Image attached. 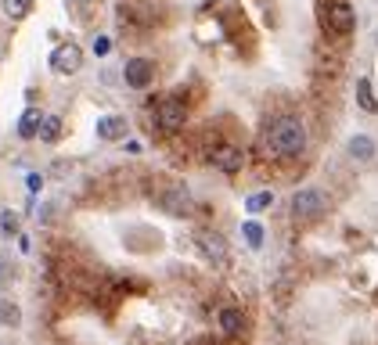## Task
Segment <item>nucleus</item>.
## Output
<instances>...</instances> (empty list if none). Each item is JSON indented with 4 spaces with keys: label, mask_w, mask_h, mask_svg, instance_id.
I'll list each match as a JSON object with an SVG mask.
<instances>
[{
    "label": "nucleus",
    "mask_w": 378,
    "mask_h": 345,
    "mask_svg": "<svg viewBox=\"0 0 378 345\" xmlns=\"http://www.w3.org/2000/svg\"><path fill=\"white\" fill-rule=\"evenodd\" d=\"M123 14H126V19H134L137 25H151V22H155V14H151L148 8H140V4H126Z\"/></svg>",
    "instance_id": "19"
},
{
    "label": "nucleus",
    "mask_w": 378,
    "mask_h": 345,
    "mask_svg": "<svg viewBox=\"0 0 378 345\" xmlns=\"http://www.w3.org/2000/svg\"><path fill=\"white\" fill-rule=\"evenodd\" d=\"M40 140H43V144H58V140H61V119L58 115H43Z\"/></svg>",
    "instance_id": "16"
},
{
    "label": "nucleus",
    "mask_w": 378,
    "mask_h": 345,
    "mask_svg": "<svg viewBox=\"0 0 378 345\" xmlns=\"http://www.w3.org/2000/svg\"><path fill=\"white\" fill-rule=\"evenodd\" d=\"M0 324H4V327H19V324H22V309H19V302L0 299Z\"/></svg>",
    "instance_id": "17"
},
{
    "label": "nucleus",
    "mask_w": 378,
    "mask_h": 345,
    "mask_svg": "<svg viewBox=\"0 0 378 345\" xmlns=\"http://www.w3.org/2000/svg\"><path fill=\"white\" fill-rule=\"evenodd\" d=\"M184 119H187V104H184L180 98H166V101L159 104V126H162L166 133H177V130L184 126Z\"/></svg>",
    "instance_id": "6"
},
{
    "label": "nucleus",
    "mask_w": 378,
    "mask_h": 345,
    "mask_svg": "<svg viewBox=\"0 0 378 345\" xmlns=\"http://www.w3.org/2000/svg\"><path fill=\"white\" fill-rule=\"evenodd\" d=\"M123 80H126V87H134V90H145L151 80H155V65L148 58H130L123 65Z\"/></svg>",
    "instance_id": "5"
},
{
    "label": "nucleus",
    "mask_w": 378,
    "mask_h": 345,
    "mask_svg": "<svg viewBox=\"0 0 378 345\" xmlns=\"http://www.w3.org/2000/svg\"><path fill=\"white\" fill-rule=\"evenodd\" d=\"M0 11H4L11 22H22L25 14L33 11V0H0Z\"/></svg>",
    "instance_id": "14"
},
{
    "label": "nucleus",
    "mask_w": 378,
    "mask_h": 345,
    "mask_svg": "<svg viewBox=\"0 0 378 345\" xmlns=\"http://www.w3.org/2000/svg\"><path fill=\"white\" fill-rule=\"evenodd\" d=\"M209 162H213L216 169H224V172H234V169H242L245 155H242V148H234V144H216V148L209 151Z\"/></svg>",
    "instance_id": "7"
},
{
    "label": "nucleus",
    "mask_w": 378,
    "mask_h": 345,
    "mask_svg": "<svg viewBox=\"0 0 378 345\" xmlns=\"http://www.w3.org/2000/svg\"><path fill=\"white\" fill-rule=\"evenodd\" d=\"M357 104L364 108V112H378V101H375V90H371V80H364V76H360L357 80Z\"/></svg>",
    "instance_id": "12"
},
{
    "label": "nucleus",
    "mask_w": 378,
    "mask_h": 345,
    "mask_svg": "<svg viewBox=\"0 0 378 345\" xmlns=\"http://www.w3.org/2000/svg\"><path fill=\"white\" fill-rule=\"evenodd\" d=\"M51 69L58 76H72V72H80L83 69V51L76 43H58L54 51H51Z\"/></svg>",
    "instance_id": "4"
},
{
    "label": "nucleus",
    "mask_w": 378,
    "mask_h": 345,
    "mask_svg": "<svg viewBox=\"0 0 378 345\" xmlns=\"http://www.w3.org/2000/svg\"><path fill=\"white\" fill-rule=\"evenodd\" d=\"M198 245H202V252H206L209 259H216V263L227 259V241L220 238V234H198Z\"/></svg>",
    "instance_id": "9"
},
{
    "label": "nucleus",
    "mask_w": 378,
    "mask_h": 345,
    "mask_svg": "<svg viewBox=\"0 0 378 345\" xmlns=\"http://www.w3.org/2000/svg\"><path fill=\"white\" fill-rule=\"evenodd\" d=\"M350 155H353L357 162H371V159H375V140L364 137V133H357V137L350 140Z\"/></svg>",
    "instance_id": "11"
},
{
    "label": "nucleus",
    "mask_w": 378,
    "mask_h": 345,
    "mask_svg": "<svg viewBox=\"0 0 378 345\" xmlns=\"http://www.w3.org/2000/svg\"><path fill=\"white\" fill-rule=\"evenodd\" d=\"M306 148V126L295 115H281L271 130H266V151L274 159H295Z\"/></svg>",
    "instance_id": "1"
},
{
    "label": "nucleus",
    "mask_w": 378,
    "mask_h": 345,
    "mask_svg": "<svg viewBox=\"0 0 378 345\" xmlns=\"http://www.w3.org/2000/svg\"><path fill=\"white\" fill-rule=\"evenodd\" d=\"M25 183H29V191H40V187H43V177H36V172H29V177H25Z\"/></svg>",
    "instance_id": "23"
},
{
    "label": "nucleus",
    "mask_w": 378,
    "mask_h": 345,
    "mask_svg": "<svg viewBox=\"0 0 378 345\" xmlns=\"http://www.w3.org/2000/svg\"><path fill=\"white\" fill-rule=\"evenodd\" d=\"M40 126H43L40 108H25V115H22V122H19V137H22V140H33V137H40Z\"/></svg>",
    "instance_id": "10"
},
{
    "label": "nucleus",
    "mask_w": 378,
    "mask_h": 345,
    "mask_svg": "<svg viewBox=\"0 0 378 345\" xmlns=\"http://www.w3.org/2000/svg\"><path fill=\"white\" fill-rule=\"evenodd\" d=\"M0 230H4V234H19V212H11V209L0 212Z\"/></svg>",
    "instance_id": "21"
},
{
    "label": "nucleus",
    "mask_w": 378,
    "mask_h": 345,
    "mask_svg": "<svg viewBox=\"0 0 378 345\" xmlns=\"http://www.w3.org/2000/svg\"><path fill=\"white\" fill-rule=\"evenodd\" d=\"M271 205H274V194L271 191H256V194L245 198V209L249 212H263V209H271Z\"/></svg>",
    "instance_id": "18"
},
{
    "label": "nucleus",
    "mask_w": 378,
    "mask_h": 345,
    "mask_svg": "<svg viewBox=\"0 0 378 345\" xmlns=\"http://www.w3.org/2000/svg\"><path fill=\"white\" fill-rule=\"evenodd\" d=\"M98 137L101 140H123L126 137V119L123 115H105V119H98Z\"/></svg>",
    "instance_id": "8"
},
{
    "label": "nucleus",
    "mask_w": 378,
    "mask_h": 345,
    "mask_svg": "<svg viewBox=\"0 0 378 345\" xmlns=\"http://www.w3.org/2000/svg\"><path fill=\"white\" fill-rule=\"evenodd\" d=\"M324 212H328V198H324V191H317V187H303V191L292 198L295 223H313V219H321Z\"/></svg>",
    "instance_id": "3"
},
{
    "label": "nucleus",
    "mask_w": 378,
    "mask_h": 345,
    "mask_svg": "<svg viewBox=\"0 0 378 345\" xmlns=\"http://www.w3.org/2000/svg\"><path fill=\"white\" fill-rule=\"evenodd\" d=\"M162 209H169L173 216H184L187 209H191V198H187L184 191H166L162 194Z\"/></svg>",
    "instance_id": "13"
},
{
    "label": "nucleus",
    "mask_w": 378,
    "mask_h": 345,
    "mask_svg": "<svg viewBox=\"0 0 378 345\" xmlns=\"http://www.w3.org/2000/svg\"><path fill=\"white\" fill-rule=\"evenodd\" d=\"M220 327H224L227 338L242 335V309H220Z\"/></svg>",
    "instance_id": "15"
},
{
    "label": "nucleus",
    "mask_w": 378,
    "mask_h": 345,
    "mask_svg": "<svg viewBox=\"0 0 378 345\" xmlns=\"http://www.w3.org/2000/svg\"><path fill=\"white\" fill-rule=\"evenodd\" d=\"M317 19H321V29L328 36H350L353 25H357V14L346 0H321Z\"/></svg>",
    "instance_id": "2"
},
{
    "label": "nucleus",
    "mask_w": 378,
    "mask_h": 345,
    "mask_svg": "<svg viewBox=\"0 0 378 345\" xmlns=\"http://www.w3.org/2000/svg\"><path fill=\"white\" fill-rule=\"evenodd\" d=\"M108 47H112V40H108V36H98V40H94V54H108Z\"/></svg>",
    "instance_id": "22"
},
{
    "label": "nucleus",
    "mask_w": 378,
    "mask_h": 345,
    "mask_svg": "<svg viewBox=\"0 0 378 345\" xmlns=\"http://www.w3.org/2000/svg\"><path fill=\"white\" fill-rule=\"evenodd\" d=\"M242 234H245L249 248H260V245H263V227L256 223V219H245V223H242Z\"/></svg>",
    "instance_id": "20"
}]
</instances>
